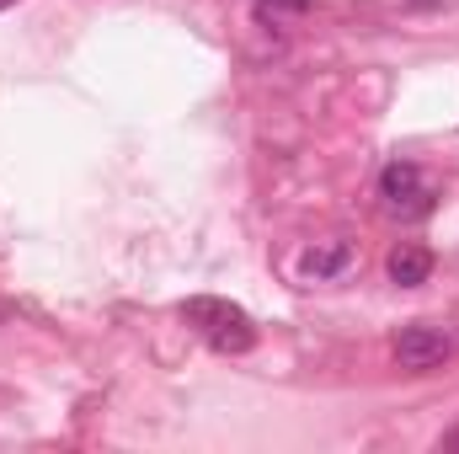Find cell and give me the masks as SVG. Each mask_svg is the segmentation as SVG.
Listing matches in <instances>:
<instances>
[{
    "label": "cell",
    "mask_w": 459,
    "mask_h": 454,
    "mask_svg": "<svg viewBox=\"0 0 459 454\" xmlns=\"http://www.w3.org/2000/svg\"><path fill=\"white\" fill-rule=\"evenodd\" d=\"M182 321H187V327H198V332L214 342L220 353H246V347L256 342L251 316H246L240 305H230V300H214V294L187 300V305H182Z\"/></svg>",
    "instance_id": "obj_1"
},
{
    "label": "cell",
    "mask_w": 459,
    "mask_h": 454,
    "mask_svg": "<svg viewBox=\"0 0 459 454\" xmlns=\"http://www.w3.org/2000/svg\"><path fill=\"white\" fill-rule=\"evenodd\" d=\"M379 204H385L390 220H422V214L433 209V188H428L422 166L390 161V166L379 171Z\"/></svg>",
    "instance_id": "obj_2"
},
{
    "label": "cell",
    "mask_w": 459,
    "mask_h": 454,
    "mask_svg": "<svg viewBox=\"0 0 459 454\" xmlns=\"http://www.w3.org/2000/svg\"><path fill=\"white\" fill-rule=\"evenodd\" d=\"M449 353H455L449 332H438V327H428V321H417V327H406V332L395 337V363H401V369H411V374L438 369Z\"/></svg>",
    "instance_id": "obj_3"
},
{
    "label": "cell",
    "mask_w": 459,
    "mask_h": 454,
    "mask_svg": "<svg viewBox=\"0 0 459 454\" xmlns=\"http://www.w3.org/2000/svg\"><path fill=\"white\" fill-rule=\"evenodd\" d=\"M385 273H390V284H395V289H417V284H428V278H433V251H428V246L401 240V246L385 257Z\"/></svg>",
    "instance_id": "obj_4"
},
{
    "label": "cell",
    "mask_w": 459,
    "mask_h": 454,
    "mask_svg": "<svg viewBox=\"0 0 459 454\" xmlns=\"http://www.w3.org/2000/svg\"><path fill=\"white\" fill-rule=\"evenodd\" d=\"M347 262H352V246L347 240H321V246H310L299 257V273L305 278H337V273H347Z\"/></svg>",
    "instance_id": "obj_5"
},
{
    "label": "cell",
    "mask_w": 459,
    "mask_h": 454,
    "mask_svg": "<svg viewBox=\"0 0 459 454\" xmlns=\"http://www.w3.org/2000/svg\"><path fill=\"white\" fill-rule=\"evenodd\" d=\"M305 5H310V0H256L262 16H299Z\"/></svg>",
    "instance_id": "obj_6"
},
{
    "label": "cell",
    "mask_w": 459,
    "mask_h": 454,
    "mask_svg": "<svg viewBox=\"0 0 459 454\" xmlns=\"http://www.w3.org/2000/svg\"><path fill=\"white\" fill-rule=\"evenodd\" d=\"M411 5H444V0H411Z\"/></svg>",
    "instance_id": "obj_7"
},
{
    "label": "cell",
    "mask_w": 459,
    "mask_h": 454,
    "mask_svg": "<svg viewBox=\"0 0 459 454\" xmlns=\"http://www.w3.org/2000/svg\"><path fill=\"white\" fill-rule=\"evenodd\" d=\"M5 5H16V0H0V11H5Z\"/></svg>",
    "instance_id": "obj_8"
}]
</instances>
